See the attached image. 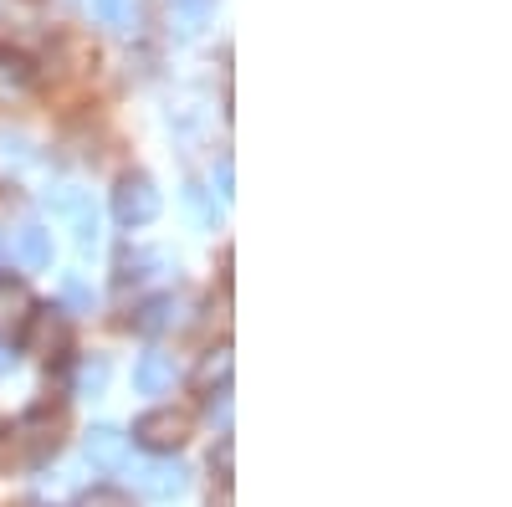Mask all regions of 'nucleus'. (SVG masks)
<instances>
[{"label":"nucleus","mask_w":512,"mask_h":507,"mask_svg":"<svg viewBox=\"0 0 512 507\" xmlns=\"http://www.w3.org/2000/svg\"><path fill=\"white\" fill-rule=\"evenodd\" d=\"M47 210L72 226L77 251H93V246H98V210H93V195H88V190L57 185V190H47Z\"/></svg>","instance_id":"1"},{"label":"nucleus","mask_w":512,"mask_h":507,"mask_svg":"<svg viewBox=\"0 0 512 507\" xmlns=\"http://www.w3.org/2000/svg\"><path fill=\"white\" fill-rule=\"evenodd\" d=\"M159 185L149 180V175H123L118 180V190H113V216H118V226H149L154 216H159Z\"/></svg>","instance_id":"2"},{"label":"nucleus","mask_w":512,"mask_h":507,"mask_svg":"<svg viewBox=\"0 0 512 507\" xmlns=\"http://www.w3.org/2000/svg\"><path fill=\"white\" fill-rule=\"evenodd\" d=\"M67 344H72V318L62 308H31V318H26V354L57 359V354H67Z\"/></svg>","instance_id":"3"},{"label":"nucleus","mask_w":512,"mask_h":507,"mask_svg":"<svg viewBox=\"0 0 512 507\" xmlns=\"http://www.w3.org/2000/svg\"><path fill=\"white\" fill-rule=\"evenodd\" d=\"M190 436V415L185 410H149L134 420V441H144L149 451H175Z\"/></svg>","instance_id":"4"},{"label":"nucleus","mask_w":512,"mask_h":507,"mask_svg":"<svg viewBox=\"0 0 512 507\" xmlns=\"http://www.w3.org/2000/svg\"><path fill=\"white\" fill-rule=\"evenodd\" d=\"M175 379H180V364H175V354H164V349H149L134 364V390L139 395H169Z\"/></svg>","instance_id":"5"},{"label":"nucleus","mask_w":512,"mask_h":507,"mask_svg":"<svg viewBox=\"0 0 512 507\" xmlns=\"http://www.w3.org/2000/svg\"><path fill=\"white\" fill-rule=\"evenodd\" d=\"M139 487H144V497H154V502H175V497H185L190 472H185V461L169 456V461H154V467H144Z\"/></svg>","instance_id":"6"},{"label":"nucleus","mask_w":512,"mask_h":507,"mask_svg":"<svg viewBox=\"0 0 512 507\" xmlns=\"http://www.w3.org/2000/svg\"><path fill=\"white\" fill-rule=\"evenodd\" d=\"M82 446H88V461L98 472H123L128 467V436L118 426H93Z\"/></svg>","instance_id":"7"},{"label":"nucleus","mask_w":512,"mask_h":507,"mask_svg":"<svg viewBox=\"0 0 512 507\" xmlns=\"http://www.w3.org/2000/svg\"><path fill=\"white\" fill-rule=\"evenodd\" d=\"M11 257L26 272H47L52 267V231L47 226H21L16 241H11Z\"/></svg>","instance_id":"8"},{"label":"nucleus","mask_w":512,"mask_h":507,"mask_svg":"<svg viewBox=\"0 0 512 507\" xmlns=\"http://www.w3.org/2000/svg\"><path fill=\"white\" fill-rule=\"evenodd\" d=\"M26 318H31V292H26V282H16V277L0 272V338L21 333Z\"/></svg>","instance_id":"9"},{"label":"nucleus","mask_w":512,"mask_h":507,"mask_svg":"<svg viewBox=\"0 0 512 507\" xmlns=\"http://www.w3.org/2000/svg\"><path fill=\"white\" fill-rule=\"evenodd\" d=\"M134 328H139V333H169V328H185V298L164 292V298L144 303V308L134 313Z\"/></svg>","instance_id":"10"},{"label":"nucleus","mask_w":512,"mask_h":507,"mask_svg":"<svg viewBox=\"0 0 512 507\" xmlns=\"http://www.w3.org/2000/svg\"><path fill=\"white\" fill-rule=\"evenodd\" d=\"M164 272H175V262H169V251H128L118 277L123 282H149V277H164Z\"/></svg>","instance_id":"11"},{"label":"nucleus","mask_w":512,"mask_h":507,"mask_svg":"<svg viewBox=\"0 0 512 507\" xmlns=\"http://www.w3.org/2000/svg\"><path fill=\"white\" fill-rule=\"evenodd\" d=\"M31 93V67L21 57H6L0 52V103H16Z\"/></svg>","instance_id":"12"},{"label":"nucleus","mask_w":512,"mask_h":507,"mask_svg":"<svg viewBox=\"0 0 512 507\" xmlns=\"http://www.w3.org/2000/svg\"><path fill=\"white\" fill-rule=\"evenodd\" d=\"M88 11L98 16V21H108V26H118V31H128V21H134L139 11L128 6V0H88Z\"/></svg>","instance_id":"13"},{"label":"nucleus","mask_w":512,"mask_h":507,"mask_svg":"<svg viewBox=\"0 0 512 507\" xmlns=\"http://www.w3.org/2000/svg\"><path fill=\"white\" fill-rule=\"evenodd\" d=\"M226 379H231V349H210V359L200 364V385L216 390V385H226Z\"/></svg>","instance_id":"14"},{"label":"nucleus","mask_w":512,"mask_h":507,"mask_svg":"<svg viewBox=\"0 0 512 507\" xmlns=\"http://www.w3.org/2000/svg\"><path fill=\"white\" fill-rule=\"evenodd\" d=\"M205 420L216 426L221 436H231V390L221 385V390H210V400H205Z\"/></svg>","instance_id":"15"},{"label":"nucleus","mask_w":512,"mask_h":507,"mask_svg":"<svg viewBox=\"0 0 512 507\" xmlns=\"http://www.w3.org/2000/svg\"><path fill=\"white\" fill-rule=\"evenodd\" d=\"M62 298H67V308H72V313H93V287L82 282L77 272H67V277H62Z\"/></svg>","instance_id":"16"},{"label":"nucleus","mask_w":512,"mask_h":507,"mask_svg":"<svg viewBox=\"0 0 512 507\" xmlns=\"http://www.w3.org/2000/svg\"><path fill=\"white\" fill-rule=\"evenodd\" d=\"M108 385V359H88L77 369V395H103Z\"/></svg>","instance_id":"17"},{"label":"nucleus","mask_w":512,"mask_h":507,"mask_svg":"<svg viewBox=\"0 0 512 507\" xmlns=\"http://www.w3.org/2000/svg\"><path fill=\"white\" fill-rule=\"evenodd\" d=\"M0 159H6L11 169H21V164H31V144H26L21 134H6V129H0Z\"/></svg>","instance_id":"18"},{"label":"nucleus","mask_w":512,"mask_h":507,"mask_svg":"<svg viewBox=\"0 0 512 507\" xmlns=\"http://www.w3.org/2000/svg\"><path fill=\"white\" fill-rule=\"evenodd\" d=\"M185 200L195 205V216H200L205 226H216V221H221V210H216V205L205 200V190H200V185H190V190H185Z\"/></svg>","instance_id":"19"},{"label":"nucleus","mask_w":512,"mask_h":507,"mask_svg":"<svg viewBox=\"0 0 512 507\" xmlns=\"http://www.w3.org/2000/svg\"><path fill=\"white\" fill-rule=\"evenodd\" d=\"M210 180H216L221 200H231V195H236V190H231V185H236V169H231V159H221V164H216V175H210Z\"/></svg>","instance_id":"20"},{"label":"nucleus","mask_w":512,"mask_h":507,"mask_svg":"<svg viewBox=\"0 0 512 507\" xmlns=\"http://www.w3.org/2000/svg\"><path fill=\"white\" fill-rule=\"evenodd\" d=\"M88 507H128V502H123L118 492H93V497H88Z\"/></svg>","instance_id":"21"},{"label":"nucleus","mask_w":512,"mask_h":507,"mask_svg":"<svg viewBox=\"0 0 512 507\" xmlns=\"http://www.w3.org/2000/svg\"><path fill=\"white\" fill-rule=\"evenodd\" d=\"M11 369H16V354H11L6 338H0V374H11Z\"/></svg>","instance_id":"22"},{"label":"nucleus","mask_w":512,"mask_h":507,"mask_svg":"<svg viewBox=\"0 0 512 507\" xmlns=\"http://www.w3.org/2000/svg\"><path fill=\"white\" fill-rule=\"evenodd\" d=\"M169 6H175V0H169Z\"/></svg>","instance_id":"23"}]
</instances>
